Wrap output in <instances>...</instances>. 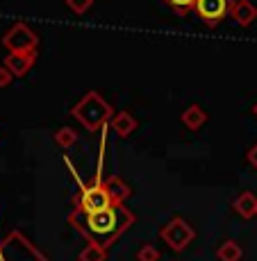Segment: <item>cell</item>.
<instances>
[{
  "label": "cell",
  "mask_w": 257,
  "mask_h": 261,
  "mask_svg": "<svg viewBox=\"0 0 257 261\" xmlns=\"http://www.w3.org/2000/svg\"><path fill=\"white\" fill-rule=\"evenodd\" d=\"M132 220L134 216L123 204H112V207L100 209V212H94V214H84V212H78V209L71 214V223L80 232L87 234L94 243L103 245V248H107L125 227H130Z\"/></svg>",
  "instance_id": "obj_1"
},
{
  "label": "cell",
  "mask_w": 257,
  "mask_h": 261,
  "mask_svg": "<svg viewBox=\"0 0 257 261\" xmlns=\"http://www.w3.org/2000/svg\"><path fill=\"white\" fill-rule=\"evenodd\" d=\"M71 114L82 123V127L87 129V132H98L105 125H109V120L114 118L112 105L105 102V98L98 91L84 93V98L75 105Z\"/></svg>",
  "instance_id": "obj_2"
},
{
  "label": "cell",
  "mask_w": 257,
  "mask_h": 261,
  "mask_svg": "<svg viewBox=\"0 0 257 261\" xmlns=\"http://www.w3.org/2000/svg\"><path fill=\"white\" fill-rule=\"evenodd\" d=\"M80 187H82V191H80L78 200H75V204H78V212H84V214H94V212H100V209H107L112 207V198H109V193L105 191V187L100 182H94L89 184H82L80 182Z\"/></svg>",
  "instance_id": "obj_3"
},
{
  "label": "cell",
  "mask_w": 257,
  "mask_h": 261,
  "mask_svg": "<svg viewBox=\"0 0 257 261\" xmlns=\"http://www.w3.org/2000/svg\"><path fill=\"white\" fill-rule=\"evenodd\" d=\"M5 48H9V53H37L39 39L32 30L25 23H16L9 28V32L3 37Z\"/></svg>",
  "instance_id": "obj_4"
},
{
  "label": "cell",
  "mask_w": 257,
  "mask_h": 261,
  "mask_svg": "<svg viewBox=\"0 0 257 261\" xmlns=\"http://www.w3.org/2000/svg\"><path fill=\"white\" fill-rule=\"evenodd\" d=\"M162 239L171 245L173 250H184L194 241V227L184 218H171L162 227Z\"/></svg>",
  "instance_id": "obj_5"
},
{
  "label": "cell",
  "mask_w": 257,
  "mask_h": 261,
  "mask_svg": "<svg viewBox=\"0 0 257 261\" xmlns=\"http://www.w3.org/2000/svg\"><path fill=\"white\" fill-rule=\"evenodd\" d=\"M196 16L207 25H219L228 18L230 0H196Z\"/></svg>",
  "instance_id": "obj_6"
},
{
  "label": "cell",
  "mask_w": 257,
  "mask_h": 261,
  "mask_svg": "<svg viewBox=\"0 0 257 261\" xmlns=\"http://www.w3.org/2000/svg\"><path fill=\"white\" fill-rule=\"evenodd\" d=\"M228 16L232 18V23L239 25V28H248L257 18V7L250 0H230Z\"/></svg>",
  "instance_id": "obj_7"
},
{
  "label": "cell",
  "mask_w": 257,
  "mask_h": 261,
  "mask_svg": "<svg viewBox=\"0 0 257 261\" xmlns=\"http://www.w3.org/2000/svg\"><path fill=\"white\" fill-rule=\"evenodd\" d=\"M34 59H37V53H9L5 66L14 73V77H23L34 66Z\"/></svg>",
  "instance_id": "obj_8"
},
{
  "label": "cell",
  "mask_w": 257,
  "mask_h": 261,
  "mask_svg": "<svg viewBox=\"0 0 257 261\" xmlns=\"http://www.w3.org/2000/svg\"><path fill=\"white\" fill-rule=\"evenodd\" d=\"M112 129L116 132V137L128 139L130 134L137 129V118H134L132 114H128V112L114 114V118H112Z\"/></svg>",
  "instance_id": "obj_9"
},
{
  "label": "cell",
  "mask_w": 257,
  "mask_h": 261,
  "mask_svg": "<svg viewBox=\"0 0 257 261\" xmlns=\"http://www.w3.org/2000/svg\"><path fill=\"white\" fill-rule=\"evenodd\" d=\"M232 207L241 218H253V216H257V195L250 191H244L241 195H237Z\"/></svg>",
  "instance_id": "obj_10"
},
{
  "label": "cell",
  "mask_w": 257,
  "mask_h": 261,
  "mask_svg": "<svg viewBox=\"0 0 257 261\" xmlns=\"http://www.w3.org/2000/svg\"><path fill=\"white\" fill-rule=\"evenodd\" d=\"M180 120H182V125H187L189 129H200L207 123V114H205V109L200 107V105H189L182 112Z\"/></svg>",
  "instance_id": "obj_11"
},
{
  "label": "cell",
  "mask_w": 257,
  "mask_h": 261,
  "mask_svg": "<svg viewBox=\"0 0 257 261\" xmlns=\"http://www.w3.org/2000/svg\"><path fill=\"white\" fill-rule=\"evenodd\" d=\"M103 187L109 193V198H112L114 204H123L125 200L130 198V189L125 187V182L121 177H109L107 182H103Z\"/></svg>",
  "instance_id": "obj_12"
},
{
  "label": "cell",
  "mask_w": 257,
  "mask_h": 261,
  "mask_svg": "<svg viewBox=\"0 0 257 261\" xmlns=\"http://www.w3.org/2000/svg\"><path fill=\"white\" fill-rule=\"evenodd\" d=\"M171 12H175L178 16H187L191 9L196 7V0H162Z\"/></svg>",
  "instance_id": "obj_13"
},
{
  "label": "cell",
  "mask_w": 257,
  "mask_h": 261,
  "mask_svg": "<svg viewBox=\"0 0 257 261\" xmlns=\"http://www.w3.org/2000/svg\"><path fill=\"white\" fill-rule=\"evenodd\" d=\"M219 257L223 261H239L241 259V248L235 243V241H225L219 248Z\"/></svg>",
  "instance_id": "obj_14"
},
{
  "label": "cell",
  "mask_w": 257,
  "mask_h": 261,
  "mask_svg": "<svg viewBox=\"0 0 257 261\" xmlns=\"http://www.w3.org/2000/svg\"><path fill=\"white\" fill-rule=\"evenodd\" d=\"M75 141H78V134L71 127H62L59 132H55V143H57L59 148H71Z\"/></svg>",
  "instance_id": "obj_15"
},
{
  "label": "cell",
  "mask_w": 257,
  "mask_h": 261,
  "mask_svg": "<svg viewBox=\"0 0 257 261\" xmlns=\"http://www.w3.org/2000/svg\"><path fill=\"white\" fill-rule=\"evenodd\" d=\"M82 261H103V245L98 243H91L82 254H80Z\"/></svg>",
  "instance_id": "obj_16"
},
{
  "label": "cell",
  "mask_w": 257,
  "mask_h": 261,
  "mask_svg": "<svg viewBox=\"0 0 257 261\" xmlns=\"http://www.w3.org/2000/svg\"><path fill=\"white\" fill-rule=\"evenodd\" d=\"M66 5H68V9H71L73 14L82 16V14H87L89 9H91L94 0H66Z\"/></svg>",
  "instance_id": "obj_17"
},
{
  "label": "cell",
  "mask_w": 257,
  "mask_h": 261,
  "mask_svg": "<svg viewBox=\"0 0 257 261\" xmlns=\"http://www.w3.org/2000/svg\"><path fill=\"white\" fill-rule=\"evenodd\" d=\"M159 252L153 248V245H146V248L139 250V261H157Z\"/></svg>",
  "instance_id": "obj_18"
},
{
  "label": "cell",
  "mask_w": 257,
  "mask_h": 261,
  "mask_svg": "<svg viewBox=\"0 0 257 261\" xmlns=\"http://www.w3.org/2000/svg\"><path fill=\"white\" fill-rule=\"evenodd\" d=\"M14 80V73L7 66H0V87H9Z\"/></svg>",
  "instance_id": "obj_19"
},
{
  "label": "cell",
  "mask_w": 257,
  "mask_h": 261,
  "mask_svg": "<svg viewBox=\"0 0 257 261\" xmlns=\"http://www.w3.org/2000/svg\"><path fill=\"white\" fill-rule=\"evenodd\" d=\"M246 159H248V164L253 166L255 170H257V143L253 145V148L248 150V154H246Z\"/></svg>",
  "instance_id": "obj_20"
},
{
  "label": "cell",
  "mask_w": 257,
  "mask_h": 261,
  "mask_svg": "<svg viewBox=\"0 0 257 261\" xmlns=\"http://www.w3.org/2000/svg\"><path fill=\"white\" fill-rule=\"evenodd\" d=\"M253 114H255V116H257V102L253 105Z\"/></svg>",
  "instance_id": "obj_21"
}]
</instances>
